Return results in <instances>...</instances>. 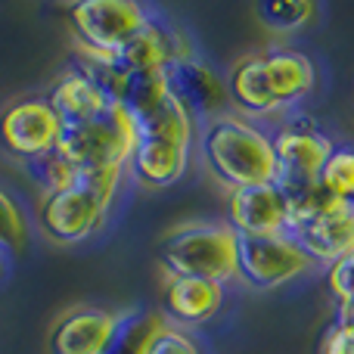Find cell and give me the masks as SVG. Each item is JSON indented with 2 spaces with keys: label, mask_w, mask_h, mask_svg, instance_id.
<instances>
[{
  "label": "cell",
  "mask_w": 354,
  "mask_h": 354,
  "mask_svg": "<svg viewBox=\"0 0 354 354\" xmlns=\"http://www.w3.org/2000/svg\"><path fill=\"white\" fill-rule=\"evenodd\" d=\"M199 149L208 171L230 189L280 183L274 137L252 118L224 112L199 124Z\"/></svg>",
  "instance_id": "cell-1"
},
{
  "label": "cell",
  "mask_w": 354,
  "mask_h": 354,
  "mask_svg": "<svg viewBox=\"0 0 354 354\" xmlns=\"http://www.w3.org/2000/svg\"><path fill=\"white\" fill-rule=\"evenodd\" d=\"M159 258L165 274L202 277L227 286L239 277V233L227 221L183 224L165 236Z\"/></svg>",
  "instance_id": "cell-2"
},
{
  "label": "cell",
  "mask_w": 354,
  "mask_h": 354,
  "mask_svg": "<svg viewBox=\"0 0 354 354\" xmlns=\"http://www.w3.org/2000/svg\"><path fill=\"white\" fill-rule=\"evenodd\" d=\"M140 147V118L128 103H112L106 115L84 124H66L59 140V153L81 171L106 165L128 168Z\"/></svg>",
  "instance_id": "cell-3"
},
{
  "label": "cell",
  "mask_w": 354,
  "mask_h": 354,
  "mask_svg": "<svg viewBox=\"0 0 354 354\" xmlns=\"http://www.w3.org/2000/svg\"><path fill=\"white\" fill-rule=\"evenodd\" d=\"M109 212H112V202L103 199L91 183L81 180L78 187L44 196L37 221H41V230L53 243L78 245L103 230V224L109 221Z\"/></svg>",
  "instance_id": "cell-4"
},
{
  "label": "cell",
  "mask_w": 354,
  "mask_h": 354,
  "mask_svg": "<svg viewBox=\"0 0 354 354\" xmlns=\"http://www.w3.org/2000/svg\"><path fill=\"white\" fill-rule=\"evenodd\" d=\"M314 270V258L301 249V243L286 236L239 239V280L252 289H280L301 280Z\"/></svg>",
  "instance_id": "cell-5"
},
{
  "label": "cell",
  "mask_w": 354,
  "mask_h": 354,
  "mask_svg": "<svg viewBox=\"0 0 354 354\" xmlns=\"http://www.w3.org/2000/svg\"><path fill=\"white\" fill-rule=\"evenodd\" d=\"M62 118L50 106L47 97H25L0 112V143L10 156L22 162H35L53 153L62 140Z\"/></svg>",
  "instance_id": "cell-6"
},
{
  "label": "cell",
  "mask_w": 354,
  "mask_h": 354,
  "mask_svg": "<svg viewBox=\"0 0 354 354\" xmlns=\"http://www.w3.org/2000/svg\"><path fill=\"white\" fill-rule=\"evenodd\" d=\"M153 19V10L134 0H81L68 6V22H72L75 41H84L100 50H118L147 28Z\"/></svg>",
  "instance_id": "cell-7"
},
{
  "label": "cell",
  "mask_w": 354,
  "mask_h": 354,
  "mask_svg": "<svg viewBox=\"0 0 354 354\" xmlns=\"http://www.w3.org/2000/svg\"><path fill=\"white\" fill-rule=\"evenodd\" d=\"M270 137H274V153H277V168H280L283 187L317 180L326 159L336 149L333 137L308 115L286 118Z\"/></svg>",
  "instance_id": "cell-8"
},
{
  "label": "cell",
  "mask_w": 354,
  "mask_h": 354,
  "mask_svg": "<svg viewBox=\"0 0 354 354\" xmlns=\"http://www.w3.org/2000/svg\"><path fill=\"white\" fill-rule=\"evenodd\" d=\"M227 224L239 239L286 236L289 233V196L283 183H261L227 193Z\"/></svg>",
  "instance_id": "cell-9"
},
{
  "label": "cell",
  "mask_w": 354,
  "mask_h": 354,
  "mask_svg": "<svg viewBox=\"0 0 354 354\" xmlns=\"http://www.w3.org/2000/svg\"><path fill=\"white\" fill-rule=\"evenodd\" d=\"M118 59L131 75H147V72H168L177 62L196 59V50L189 35L180 25H171L168 19L156 16L147 22V28L137 31L122 50Z\"/></svg>",
  "instance_id": "cell-10"
},
{
  "label": "cell",
  "mask_w": 354,
  "mask_h": 354,
  "mask_svg": "<svg viewBox=\"0 0 354 354\" xmlns=\"http://www.w3.org/2000/svg\"><path fill=\"white\" fill-rule=\"evenodd\" d=\"M168 81H171L174 97L196 115V122H208L227 112L230 106V91H227V78H221L205 59H187L168 68Z\"/></svg>",
  "instance_id": "cell-11"
},
{
  "label": "cell",
  "mask_w": 354,
  "mask_h": 354,
  "mask_svg": "<svg viewBox=\"0 0 354 354\" xmlns=\"http://www.w3.org/2000/svg\"><path fill=\"white\" fill-rule=\"evenodd\" d=\"M118 330V314L106 308H75L50 330V354H106Z\"/></svg>",
  "instance_id": "cell-12"
},
{
  "label": "cell",
  "mask_w": 354,
  "mask_h": 354,
  "mask_svg": "<svg viewBox=\"0 0 354 354\" xmlns=\"http://www.w3.org/2000/svg\"><path fill=\"white\" fill-rule=\"evenodd\" d=\"M227 286L202 277H174L165 274V317L174 326H202L218 317L224 308Z\"/></svg>",
  "instance_id": "cell-13"
},
{
  "label": "cell",
  "mask_w": 354,
  "mask_h": 354,
  "mask_svg": "<svg viewBox=\"0 0 354 354\" xmlns=\"http://www.w3.org/2000/svg\"><path fill=\"white\" fill-rule=\"evenodd\" d=\"M189 153L193 143L174 140V137H140L134 159H131L128 171L134 174L137 183L149 189H165L174 187L189 168Z\"/></svg>",
  "instance_id": "cell-14"
},
{
  "label": "cell",
  "mask_w": 354,
  "mask_h": 354,
  "mask_svg": "<svg viewBox=\"0 0 354 354\" xmlns=\"http://www.w3.org/2000/svg\"><path fill=\"white\" fill-rule=\"evenodd\" d=\"M227 91H230V103L245 118H270L280 112L268 81V68H264V50L245 53L233 62L230 75H227Z\"/></svg>",
  "instance_id": "cell-15"
},
{
  "label": "cell",
  "mask_w": 354,
  "mask_h": 354,
  "mask_svg": "<svg viewBox=\"0 0 354 354\" xmlns=\"http://www.w3.org/2000/svg\"><path fill=\"white\" fill-rule=\"evenodd\" d=\"M264 68H268V81L280 112H289L301 100H308L314 84H317V68L301 50H289V47L264 50Z\"/></svg>",
  "instance_id": "cell-16"
},
{
  "label": "cell",
  "mask_w": 354,
  "mask_h": 354,
  "mask_svg": "<svg viewBox=\"0 0 354 354\" xmlns=\"http://www.w3.org/2000/svg\"><path fill=\"white\" fill-rule=\"evenodd\" d=\"M47 100L56 109V115L62 118V124L93 122V118L106 115V109L112 106L109 97L87 75H81L78 68H66L47 91Z\"/></svg>",
  "instance_id": "cell-17"
},
{
  "label": "cell",
  "mask_w": 354,
  "mask_h": 354,
  "mask_svg": "<svg viewBox=\"0 0 354 354\" xmlns=\"http://www.w3.org/2000/svg\"><path fill=\"white\" fill-rule=\"evenodd\" d=\"M295 239L314 258V264H324V268L354 255V205H339L317 224L295 233Z\"/></svg>",
  "instance_id": "cell-18"
},
{
  "label": "cell",
  "mask_w": 354,
  "mask_h": 354,
  "mask_svg": "<svg viewBox=\"0 0 354 354\" xmlns=\"http://www.w3.org/2000/svg\"><path fill=\"white\" fill-rule=\"evenodd\" d=\"M72 68H78L81 75H87V78H91L93 84L109 97V103H124L128 87H131V78H134V75L122 66L118 53L91 47V44H84V41H75Z\"/></svg>",
  "instance_id": "cell-19"
},
{
  "label": "cell",
  "mask_w": 354,
  "mask_h": 354,
  "mask_svg": "<svg viewBox=\"0 0 354 354\" xmlns=\"http://www.w3.org/2000/svg\"><path fill=\"white\" fill-rule=\"evenodd\" d=\"M168 324L165 314L149 308H128L118 314V330L106 354H149L156 333Z\"/></svg>",
  "instance_id": "cell-20"
},
{
  "label": "cell",
  "mask_w": 354,
  "mask_h": 354,
  "mask_svg": "<svg viewBox=\"0 0 354 354\" xmlns=\"http://www.w3.org/2000/svg\"><path fill=\"white\" fill-rule=\"evenodd\" d=\"M289 196V233H301L305 227L317 224L320 218H326L330 212H336L339 205L345 202L333 199L320 180H311V183H295V187H283Z\"/></svg>",
  "instance_id": "cell-21"
},
{
  "label": "cell",
  "mask_w": 354,
  "mask_h": 354,
  "mask_svg": "<svg viewBox=\"0 0 354 354\" xmlns=\"http://www.w3.org/2000/svg\"><path fill=\"white\" fill-rule=\"evenodd\" d=\"M317 180L333 199L354 205V143H342V147L336 143Z\"/></svg>",
  "instance_id": "cell-22"
},
{
  "label": "cell",
  "mask_w": 354,
  "mask_h": 354,
  "mask_svg": "<svg viewBox=\"0 0 354 354\" xmlns=\"http://www.w3.org/2000/svg\"><path fill=\"white\" fill-rule=\"evenodd\" d=\"M28 168H31V174H35V180L44 187V196L62 193V189L78 187V183H81V168L72 165V162H68L59 149H53V153L41 156V159H35V162H28Z\"/></svg>",
  "instance_id": "cell-23"
},
{
  "label": "cell",
  "mask_w": 354,
  "mask_h": 354,
  "mask_svg": "<svg viewBox=\"0 0 354 354\" xmlns=\"http://www.w3.org/2000/svg\"><path fill=\"white\" fill-rule=\"evenodd\" d=\"M28 245V221H25L19 202L6 189H0V252L19 255Z\"/></svg>",
  "instance_id": "cell-24"
},
{
  "label": "cell",
  "mask_w": 354,
  "mask_h": 354,
  "mask_svg": "<svg viewBox=\"0 0 354 354\" xmlns=\"http://www.w3.org/2000/svg\"><path fill=\"white\" fill-rule=\"evenodd\" d=\"M317 12V6L308 0H268L258 3V16L277 31H295L301 25H308Z\"/></svg>",
  "instance_id": "cell-25"
},
{
  "label": "cell",
  "mask_w": 354,
  "mask_h": 354,
  "mask_svg": "<svg viewBox=\"0 0 354 354\" xmlns=\"http://www.w3.org/2000/svg\"><path fill=\"white\" fill-rule=\"evenodd\" d=\"M149 354H205V348H202V342L189 330L165 324L156 333L153 345H149Z\"/></svg>",
  "instance_id": "cell-26"
},
{
  "label": "cell",
  "mask_w": 354,
  "mask_h": 354,
  "mask_svg": "<svg viewBox=\"0 0 354 354\" xmlns=\"http://www.w3.org/2000/svg\"><path fill=\"white\" fill-rule=\"evenodd\" d=\"M324 280H326V292L333 295V301L339 305V311L354 305V255L330 264L326 274H324Z\"/></svg>",
  "instance_id": "cell-27"
},
{
  "label": "cell",
  "mask_w": 354,
  "mask_h": 354,
  "mask_svg": "<svg viewBox=\"0 0 354 354\" xmlns=\"http://www.w3.org/2000/svg\"><path fill=\"white\" fill-rule=\"evenodd\" d=\"M317 354H354V330L336 320V324L324 333V339H320Z\"/></svg>",
  "instance_id": "cell-28"
},
{
  "label": "cell",
  "mask_w": 354,
  "mask_h": 354,
  "mask_svg": "<svg viewBox=\"0 0 354 354\" xmlns=\"http://www.w3.org/2000/svg\"><path fill=\"white\" fill-rule=\"evenodd\" d=\"M336 320H339V324H345V326H351V330H354V305H351V308H342Z\"/></svg>",
  "instance_id": "cell-29"
},
{
  "label": "cell",
  "mask_w": 354,
  "mask_h": 354,
  "mask_svg": "<svg viewBox=\"0 0 354 354\" xmlns=\"http://www.w3.org/2000/svg\"><path fill=\"white\" fill-rule=\"evenodd\" d=\"M6 264H10V255H6V252H0V277L6 274Z\"/></svg>",
  "instance_id": "cell-30"
}]
</instances>
